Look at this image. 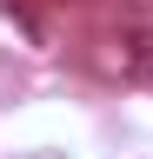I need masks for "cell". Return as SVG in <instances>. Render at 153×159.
Masks as SVG:
<instances>
[{
	"label": "cell",
	"instance_id": "cell-2",
	"mask_svg": "<svg viewBox=\"0 0 153 159\" xmlns=\"http://www.w3.org/2000/svg\"><path fill=\"white\" fill-rule=\"evenodd\" d=\"M127 13H140V20H153V0H120Z\"/></svg>",
	"mask_w": 153,
	"mask_h": 159
},
{
	"label": "cell",
	"instance_id": "cell-1",
	"mask_svg": "<svg viewBox=\"0 0 153 159\" xmlns=\"http://www.w3.org/2000/svg\"><path fill=\"white\" fill-rule=\"evenodd\" d=\"M93 66H100L107 80H127V86H140V80H153V20H120V27H107L100 40H93Z\"/></svg>",
	"mask_w": 153,
	"mask_h": 159
}]
</instances>
